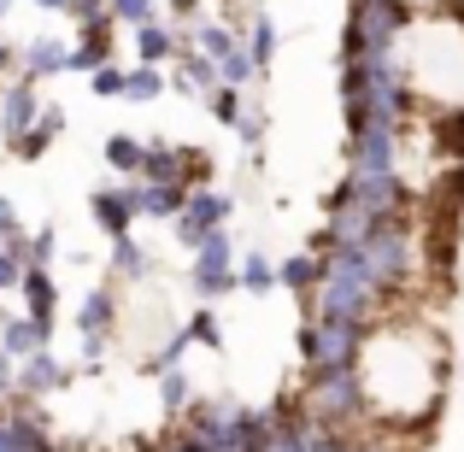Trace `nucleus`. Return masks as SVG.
I'll return each mask as SVG.
<instances>
[{
	"label": "nucleus",
	"mask_w": 464,
	"mask_h": 452,
	"mask_svg": "<svg viewBox=\"0 0 464 452\" xmlns=\"http://www.w3.org/2000/svg\"><path fill=\"white\" fill-rule=\"evenodd\" d=\"M42 118V101H35V82L30 77H18L6 94H0V136H6V148L24 136V130Z\"/></svg>",
	"instance_id": "1"
},
{
	"label": "nucleus",
	"mask_w": 464,
	"mask_h": 452,
	"mask_svg": "<svg viewBox=\"0 0 464 452\" xmlns=\"http://www.w3.org/2000/svg\"><path fill=\"white\" fill-rule=\"evenodd\" d=\"M71 382V370L53 359V352H35V359H24L18 364V382H12V394H24V399H47V394H59V388Z\"/></svg>",
	"instance_id": "2"
},
{
	"label": "nucleus",
	"mask_w": 464,
	"mask_h": 452,
	"mask_svg": "<svg viewBox=\"0 0 464 452\" xmlns=\"http://www.w3.org/2000/svg\"><path fill=\"white\" fill-rule=\"evenodd\" d=\"M89 212H94V224H101L106 229V236H130V224H136V182H130V188H101V194H94V200H89Z\"/></svg>",
	"instance_id": "3"
},
{
	"label": "nucleus",
	"mask_w": 464,
	"mask_h": 452,
	"mask_svg": "<svg viewBox=\"0 0 464 452\" xmlns=\"http://www.w3.org/2000/svg\"><path fill=\"white\" fill-rule=\"evenodd\" d=\"M112 329H118V294H112V288H94V294L77 305V335H82V347H101Z\"/></svg>",
	"instance_id": "4"
},
{
	"label": "nucleus",
	"mask_w": 464,
	"mask_h": 452,
	"mask_svg": "<svg viewBox=\"0 0 464 452\" xmlns=\"http://www.w3.org/2000/svg\"><path fill=\"white\" fill-rule=\"evenodd\" d=\"M47 329L35 323V317H0V352H6L12 364H24V359H35V352H47Z\"/></svg>",
	"instance_id": "5"
},
{
	"label": "nucleus",
	"mask_w": 464,
	"mask_h": 452,
	"mask_svg": "<svg viewBox=\"0 0 464 452\" xmlns=\"http://www.w3.org/2000/svg\"><path fill=\"white\" fill-rule=\"evenodd\" d=\"M59 136H65V112H59V106H42V118H35V124L24 130L18 141H12V159H24V165H35V159H42L47 148H53Z\"/></svg>",
	"instance_id": "6"
},
{
	"label": "nucleus",
	"mask_w": 464,
	"mask_h": 452,
	"mask_svg": "<svg viewBox=\"0 0 464 452\" xmlns=\"http://www.w3.org/2000/svg\"><path fill=\"white\" fill-rule=\"evenodd\" d=\"M18 294H24V305H30L24 317H35V323H42L47 335H53V305H59V288H53V276H47L42 264H30V271H24V283H18Z\"/></svg>",
	"instance_id": "7"
},
{
	"label": "nucleus",
	"mask_w": 464,
	"mask_h": 452,
	"mask_svg": "<svg viewBox=\"0 0 464 452\" xmlns=\"http://www.w3.org/2000/svg\"><path fill=\"white\" fill-rule=\"evenodd\" d=\"M65 59H71V47H59L53 35H42V42H30V47H24V77H30V82L59 77V71H65Z\"/></svg>",
	"instance_id": "8"
},
{
	"label": "nucleus",
	"mask_w": 464,
	"mask_h": 452,
	"mask_svg": "<svg viewBox=\"0 0 464 452\" xmlns=\"http://www.w3.org/2000/svg\"><path fill=\"white\" fill-rule=\"evenodd\" d=\"M106 165L124 170V177H141V165H148V148H141V141H130V136H112V141H106Z\"/></svg>",
	"instance_id": "9"
},
{
	"label": "nucleus",
	"mask_w": 464,
	"mask_h": 452,
	"mask_svg": "<svg viewBox=\"0 0 464 452\" xmlns=\"http://www.w3.org/2000/svg\"><path fill=\"white\" fill-rule=\"evenodd\" d=\"M159 399H165V411H170V418H182V411L194 406V388H188V376H182V370L159 376Z\"/></svg>",
	"instance_id": "10"
},
{
	"label": "nucleus",
	"mask_w": 464,
	"mask_h": 452,
	"mask_svg": "<svg viewBox=\"0 0 464 452\" xmlns=\"http://www.w3.org/2000/svg\"><path fill=\"white\" fill-rule=\"evenodd\" d=\"M112 271H118V276H148V253H141L130 236H118V241H112Z\"/></svg>",
	"instance_id": "11"
},
{
	"label": "nucleus",
	"mask_w": 464,
	"mask_h": 452,
	"mask_svg": "<svg viewBox=\"0 0 464 452\" xmlns=\"http://www.w3.org/2000/svg\"><path fill=\"white\" fill-rule=\"evenodd\" d=\"M24 247H0V294H18V283H24Z\"/></svg>",
	"instance_id": "12"
},
{
	"label": "nucleus",
	"mask_w": 464,
	"mask_h": 452,
	"mask_svg": "<svg viewBox=\"0 0 464 452\" xmlns=\"http://www.w3.org/2000/svg\"><path fill=\"white\" fill-rule=\"evenodd\" d=\"M53 224H42V229H35V236H24V264H42V271H47V259H53Z\"/></svg>",
	"instance_id": "13"
},
{
	"label": "nucleus",
	"mask_w": 464,
	"mask_h": 452,
	"mask_svg": "<svg viewBox=\"0 0 464 452\" xmlns=\"http://www.w3.org/2000/svg\"><path fill=\"white\" fill-rule=\"evenodd\" d=\"M165 89V77H159L153 65H141V71H130V82H124V94L130 101H153V94Z\"/></svg>",
	"instance_id": "14"
},
{
	"label": "nucleus",
	"mask_w": 464,
	"mask_h": 452,
	"mask_svg": "<svg viewBox=\"0 0 464 452\" xmlns=\"http://www.w3.org/2000/svg\"><path fill=\"white\" fill-rule=\"evenodd\" d=\"M317 276H324V264H317V259H288V264H283V283H288V288H300V294H306Z\"/></svg>",
	"instance_id": "15"
},
{
	"label": "nucleus",
	"mask_w": 464,
	"mask_h": 452,
	"mask_svg": "<svg viewBox=\"0 0 464 452\" xmlns=\"http://www.w3.org/2000/svg\"><path fill=\"white\" fill-rule=\"evenodd\" d=\"M136 47H141V59H148V65H159V59L170 53V35L153 30V24H141V30H136Z\"/></svg>",
	"instance_id": "16"
},
{
	"label": "nucleus",
	"mask_w": 464,
	"mask_h": 452,
	"mask_svg": "<svg viewBox=\"0 0 464 452\" xmlns=\"http://www.w3.org/2000/svg\"><path fill=\"white\" fill-rule=\"evenodd\" d=\"M182 335H188V341H200V347H224V335H218V317H212V312H194Z\"/></svg>",
	"instance_id": "17"
},
{
	"label": "nucleus",
	"mask_w": 464,
	"mask_h": 452,
	"mask_svg": "<svg viewBox=\"0 0 464 452\" xmlns=\"http://www.w3.org/2000/svg\"><path fill=\"white\" fill-rule=\"evenodd\" d=\"M124 82H130V77H124V71H112V65L89 71V89H94V94H124Z\"/></svg>",
	"instance_id": "18"
},
{
	"label": "nucleus",
	"mask_w": 464,
	"mask_h": 452,
	"mask_svg": "<svg viewBox=\"0 0 464 452\" xmlns=\"http://www.w3.org/2000/svg\"><path fill=\"white\" fill-rule=\"evenodd\" d=\"M241 283H247L253 294H265V288H271V264H265V259H247V264H241Z\"/></svg>",
	"instance_id": "19"
},
{
	"label": "nucleus",
	"mask_w": 464,
	"mask_h": 452,
	"mask_svg": "<svg viewBox=\"0 0 464 452\" xmlns=\"http://www.w3.org/2000/svg\"><path fill=\"white\" fill-rule=\"evenodd\" d=\"M212 112H218V118H224V124H236V118H241V106H236V94H229V89H218V94H212Z\"/></svg>",
	"instance_id": "20"
},
{
	"label": "nucleus",
	"mask_w": 464,
	"mask_h": 452,
	"mask_svg": "<svg viewBox=\"0 0 464 452\" xmlns=\"http://www.w3.org/2000/svg\"><path fill=\"white\" fill-rule=\"evenodd\" d=\"M35 6H47V12H65V0H35Z\"/></svg>",
	"instance_id": "21"
},
{
	"label": "nucleus",
	"mask_w": 464,
	"mask_h": 452,
	"mask_svg": "<svg viewBox=\"0 0 464 452\" xmlns=\"http://www.w3.org/2000/svg\"><path fill=\"white\" fill-rule=\"evenodd\" d=\"M6 12H12V0H0V18H6Z\"/></svg>",
	"instance_id": "22"
}]
</instances>
